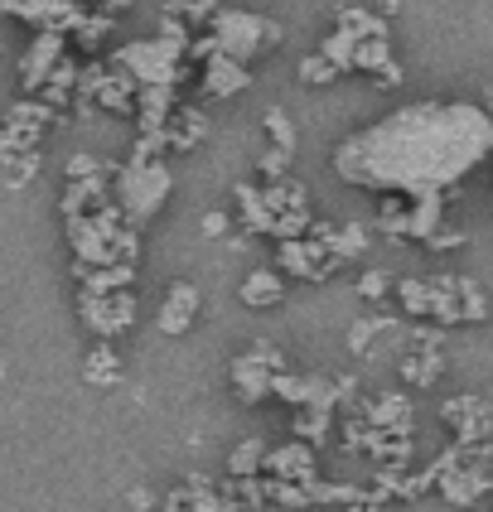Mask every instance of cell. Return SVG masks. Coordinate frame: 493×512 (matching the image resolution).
Instances as JSON below:
<instances>
[{
    "label": "cell",
    "instance_id": "6da1fadb",
    "mask_svg": "<svg viewBox=\"0 0 493 512\" xmlns=\"http://www.w3.org/2000/svg\"><path fill=\"white\" fill-rule=\"evenodd\" d=\"M493 155V112L479 102H411L334 145V174L373 194H450Z\"/></svg>",
    "mask_w": 493,
    "mask_h": 512
},
{
    "label": "cell",
    "instance_id": "7a4b0ae2",
    "mask_svg": "<svg viewBox=\"0 0 493 512\" xmlns=\"http://www.w3.org/2000/svg\"><path fill=\"white\" fill-rule=\"evenodd\" d=\"M63 232H68L73 261H83V266H136L141 261V232L121 218L116 199L97 213L63 218Z\"/></svg>",
    "mask_w": 493,
    "mask_h": 512
},
{
    "label": "cell",
    "instance_id": "3957f363",
    "mask_svg": "<svg viewBox=\"0 0 493 512\" xmlns=\"http://www.w3.org/2000/svg\"><path fill=\"white\" fill-rule=\"evenodd\" d=\"M170 194H174V170L160 155H136L131 150L112 174V199L121 208V218L136 232L160 218V208L170 203Z\"/></svg>",
    "mask_w": 493,
    "mask_h": 512
},
{
    "label": "cell",
    "instance_id": "277c9868",
    "mask_svg": "<svg viewBox=\"0 0 493 512\" xmlns=\"http://www.w3.org/2000/svg\"><path fill=\"white\" fill-rule=\"evenodd\" d=\"M203 34L213 39V49H218V54L237 58V63H247V68L286 39V29L276 25L271 15H261V10H242V5H218Z\"/></svg>",
    "mask_w": 493,
    "mask_h": 512
},
{
    "label": "cell",
    "instance_id": "5b68a950",
    "mask_svg": "<svg viewBox=\"0 0 493 512\" xmlns=\"http://www.w3.org/2000/svg\"><path fill=\"white\" fill-rule=\"evenodd\" d=\"M112 58L136 78V87H179L194 78V63L184 49H174L165 39H131V44H116Z\"/></svg>",
    "mask_w": 493,
    "mask_h": 512
},
{
    "label": "cell",
    "instance_id": "8992f818",
    "mask_svg": "<svg viewBox=\"0 0 493 512\" xmlns=\"http://www.w3.org/2000/svg\"><path fill=\"white\" fill-rule=\"evenodd\" d=\"M377 228L397 242H431L445 228V194H382Z\"/></svg>",
    "mask_w": 493,
    "mask_h": 512
},
{
    "label": "cell",
    "instance_id": "52a82bcc",
    "mask_svg": "<svg viewBox=\"0 0 493 512\" xmlns=\"http://www.w3.org/2000/svg\"><path fill=\"white\" fill-rule=\"evenodd\" d=\"M286 353L281 348H271V343H252L247 353H237L228 363V382L237 401L242 406H261V401L271 397V382H276V372H286Z\"/></svg>",
    "mask_w": 493,
    "mask_h": 512
},
{
    "label": "cell",
    "instance_id": "ba28073f",
    "mask_svg": "<svg viewBox=\"0 0 493 512\" xmlns=\"http://www.w3.org/2000/svg\"><path fill=\"white\" fill-rule=\"evenodd\" d=\"M0 15L29 25L34 34H63V39H73L87 20L83 0H0Z\"/></svg>",
    "mask_w": 493,
    "mask_h": 512
},
{
    "label": "cell",
    "instance_id": "9c48e42d",
    "mask_svg": "<svg viewBox=\"0 0 493 512\" xmlns=\"http://www.w3.org/2000/svg\"><path fill=\"white\" fill-rule=\"evenodd\" d=\"M344 261L329 252V242L319 232H305L295 242H276V271L295 276V281H329Z\"/></svg>",
    "mask_w": 493,
    "mask_h": 512
},
{
    "label": "cell",
    "instance_id": "30bf717a",
    "mask_svg": "<svg viewBox=\"0 0 493 512\" xmlns=\"http://www.w3.org/2000/svg\"><path fill=\"white\" fill-rule=\"evenodd\" d=\"M136 290H112V295H78V319L87 324V334H97V343H112L116 334H126L136 324Z\"/></svg>",
    "mask_w": 493,
    "mask_h": 512
},
{
    "label": "cell",
    "instance_id": "8fae6325",
    "mask_svg": "<svg viewBox=\"0 0 493 512\" xmlns=\"http://www.w3.org/2000/svg\"><path fill=\"white\" fill-rule=\"evenodd\" d=\"M440 421L450 426L455 445H489L493 440V406L479 392H460L440 406Z\"/></svg>",
    "mask_w": 493,
    "mask_h": 512
},
{
    "label": "cell",
    "instance_id": "7c38bea8",
    "mask_svg": "<svg viewBox=\"0 0 493 512\" xmlns=\"http://www.w3.org/2000/svg\"><path fill=\"white\" fill-rule=\"evenodd\" d=\"M252 68L247 63H237V58L228 54H213L199 63V107H208V102H228V97H242L247 87H252Z\"/></svg>",
    "mask_w": 493,
    "mask_h": 512
},
{
    "label": "cell",
    "instance_id": "4fadbf2b",
    "mask_svg": "<svg viewBox=\"0 0 493 512\" xmlns=\"http://www.w3.org/2000/svg\"><path fill=\"white\" fill-rule=\"evenodd\" d=\"M63 58H68V39H63V34H34L25 58H20V92H25V97H39V92L49 87V78L58 73Z\"/></svg>",
    "mask_w": 493,
    "mask_h": 512
},
{
    "label": "cell",
    "instance_id": "5bb4252c",
    "mask_svg": "<svg viewBox=\"0 0 493 512\" xmlns=\"http://www.w3.org/2000/svg\"><path fill=\"white\" fill-rule=\"evenodd\" d=\"M261 479H276V484H315L319 479V459L305 440H286V445H271L266 464H261Z\"/></svg>",
    "mask_w": 493,
    "mask_h": 512
},
{
    "label": "cell",
    "instance_id": "9a60e30c",
    "mask_svg": "<svg viewBox=\"0 0 493 512\" xmlns=\"http://www.w3.org/2000/svg\"><path fill=\"white\" fill-rule=\"evenodd\" d=\"M203 310V295L194 281H174L165 290V300H160V310H155V329L165 334V339H179V334H189L194 329V319Z\"/></svg>",
    "mask_w": 493,
    "mask_h": 512
},
{
    "label": "cell",
    "instance_id": "2e32d148",
    "mask_svg": "<svg viewBox=\"0 0 493 512\" xmlns=\"http://www.w3.org/2000/svg\"><path fill=\"white\" fill-rule=\"evenodd\" d=\"M358 411L377 435H411L416 430V406L406 392H382L373 401H358Z\"/></svg>",
    "mask_w": 493,
    "mask_h": 512
},
{
    "label": "cell",
    "instance_id": "e0dca14e",
    "mask_svg": "<svg viewBox=\"0 0 493 512\" xmlns=\"http://www.w3.org/2000/svg\"><path fill=\"white\" fill-rule=\"evenodd\" d=\"M203 136H208V112L194 107V102H179V107L170 112V121H165V131H160L155 141L165 145V155H170V150H194Z\"/></svg>",
    "mask_w": 493,
    "mask_h": 512
},
{
    "label": "cell",
    "instance_id": "ac0fdd59",
    "mask_svg": "<svg viewBox=\"0 0 493 512\" xmlns=\"http://www.w3.org/2000/svg\"><path fill=\"white\" fill-rule=\"evenodd\" d=\"M237 300H242L247 310H271V305H281V300H286V276H281L276 266H257V271H247V276H242Z\"/></svg>",
    "mask_w": 493,
    "mask_h": 512
},
{
    "label": "cell",
    "instance_id": "d6986e66",
    "mask_svg": "<svg viewBox=\"0 0 493 512\" xmlns=\"http://www.w3.org/2000/svg\"><path fill=\"white\" fill-rule=\"evenodd\" d=\"M73 285H78V295L136 290V266H83V261H73Z\"/></svg>",
    "mask_w": 493,
    "mask_h": 512
},
{
    "label": "cell",
    "instance_id": "ffe728a7",
    "mask_svg": "<svg viewBox=\"0 0 493 512\" xmlns=\"http://www.w3.org/2000/svg\"><path fill=\"white\" fill-rule=\"evenodd\" d=\"M232 199H237V223H242V232L247 237H271V213H266V199H261V184H252V179H242L237 189H232Z\"/></svg>",
    "mask_w": 493,
    "mask_h": 512
},
{
    "label": "cell",
    "instance_id": "44dd1931",
    "mask_svg": "<svg viewBox=\"0 0 493 512\" xmlns=\"http://www.w3.org/2000/svg\"><path fill=\"white\" fill-rule=\"evenodd\" d=\"M334 29L353 34L358 44H363V39H392V20H387L382 10H368V5H344V10L334 15Z\"/></svg>",
    "mask_w": 493,
    "mask_h": 512
},
{
    "label": "cell",
    "instance_id": "7402d4cb",
    "mask_svg": "<svg viewBox=\"0 0 493 512\" xmlns=\"http://www.w3.org/2000/svg\"><path fill=\"white\" fill-rule=\"evenodd\" d=\"M290 430H295V440H305L310 450H319V445H329V435L339 430V411H334V406H300Z\"/></svg>",
    "mask_w": 493,
    "mask_h": 512
},
{
    "label": "cell",
    "instance_id": "603a6c76",
    "mask_svg": "<svg viewBox=\"0 0 493 512\" xmlns=\"http://www.w3.org/2000/svg\"><path fill=\"white\" fill-rule=\"evenodd\" d=\"M392 334H402V324H397L392 314H363V319H353V324H348V353L368 358V353H373V343L392 339Z\"/></svg>",
    "mask_w": 493,
    "mask_h": 512
},
{
    "label": "cell",
    "instance_id": "cb8c5ba5",
    "mask_svg": "<svg viewBox=\"0 0 493 512\" xmlns=\"http://www.w3.org/2000/svg\"><path fill=\"white\" fill-rule=\"evenodd\" d=\"M266 440L261 435H247L228 450V479H261V464H266Z\"/></svg>",
    "mask_w": 493,
    "mask_h": 512
},
{
    "label": "cell",
    "instance_id": "d4e9b609",
    "mask_svg": "<svg viewBox=\"0 0 493 512\" xmlns=\"http://www.w3.org/2000/svg\"><path fill=\"white\" fill-rule=\"evenodd\" d=\"M83 382L87 387H116L121 382V353H116L112 343H97L83 358Z\"/></svg>",
    "mask_w": 493,
    "mask_h": 512
},
{
    "label": "cell",
    "instance_id": "484cf974",
    "mask_svg": "<svg viewBox=\"0 0 493 512\" xmlns=\"http://www.w3.org/2000/svg\"><path fill=\"white\" fill-rule=\"evenodd\" d=\"M261 126H266V145H271V150L295 155V121H290L286 107H271V112L261 116Z\"/></svg>",
    "mask_w": 493,
    "mask_h": 512
},
{
    "label": "cell",
    "instance_id": "4316f807",
    "mask_svg": "<svg viewBox=\"0 0 493 512\" xmlns=\"http://www.w3.org/2000/svg\"><path fill=\"white\" fill-rule=\"evenodd\" d=\"M319 54L329 58L339 73H353V54H358V39L353 34H344V29H329L324 39H319Z\"/></svg>",
    "mask_w": 493,
    "mask_h": 512
},
{
    "label": "cell",
    "instance_id": "83f0119b",
    "mask_svg": "<svg viewBox=\"0 0 493 512\" xmlns=\"http://www.w3.org/2000/svg\"><path fill=\"white\" fill-rule=\"evenodd\" d=\"M295 78H300L305 87H329V83H339L344 73H339V68H334V63H329V58H324V54L315 49V54H305V58H300Z\"/></svg>",
    "mask_w": 493,
    "mask_h": 512
},
{
    "label": "cell",
    "instance_id": "f1b7e54d",
    "mask_svg": "<svg viewBox=\"0 0 493 512\" xmlns=\"http://www.w3.org/2000/svg\"><path fill=\"white\" fill-rule=\"evenodd\" d=\"M112 15H97V10H87V20L83 25H78V34H73V39H78V49H83L87 58H97V49H102V39H107V34H112Z\"/></svg>",
    "mask_w": 493,
    "mask_h": 512
},
{
    "label": "cell",
    "instance_id": "f546056e",
    "mask_svg": "<svg viewBox=\"0 0 493 512\" xmlns=\"http://www.w3.org/2000/svg\"><path fill=\"white\" fill-rule=\"evenodd\" d=\"M392 290H397V281H392L387 271H363V276H358V295H363L368 305H377V300H387Z\"/></svg>",
    "mask_w": 493,
    "mask_h": 512
},
{
    "label": "cell",
    "instance_id": "4dcf8cb0",
    "mask_svg": "<svg viewBox=\"0 0 493 512\" xmlns=\"http://www.w3.org/2000/svg\"><path fill=\"white\" fill-rule=\"evenodd\" d=\"M199 228H203V237H223V232H232V213H223V208H208Z\"/></svg>",
    "mask_w": 493,
    "mask_h": 512
},
{
    "label": "cell",
    "instance_id": "1f68e13d",
    "mask_svg": "<svg viewBox=\"0 0 493 512\" xmlns=\"http://www.w3.org/2000/svg\"><path fill=\"white\" fill-rule=\"evenodd\" d=\"M426 247H431V252H450V247H464V232H460V228H440L431 242H426Z\"/></svg>",
    "mask_w": 493,
    "mask_h": 512
},
{
    "label": "cell",
    "instance_id": "d6a6232c",
    "mask_svg": "<svg viewBox=\"0 0 493 512\" xmlns=\"http://www.w3.org/2000/svg\"><path fill=\"white\" fill-rule=\"evenodd\" d=\"M126 503H131L136 512H155V493H150V488H131V493H126Z\"/></svg>",
    "mask_w": 493,
    "mask_h": 512
},
{
    "label": "cell",
    "instance_id": "836d02e7",
    "mask_svg": "<svg viewBox=\"0 0 493 512\" xmlns=\"http://www.w3.org/2000/svg\"><path fill=\"white\" fill-rule=\"evenodd\" d=\"M131 5H136V0H92V10H97V15H126V10H131Z\"/></svg>",
    "mask_w": 493,
    "mask_h": 512
},
{
    "label": "cell",
    "instance_id": "e575fe53",
    "mask_svg": "<svg viewBox=\"0 0 493 512\" xmlns=\"http://www.w3.org/2000/svg\"><path fill=\"white\" fill-rule=\"evenodd\" d=\"M484 102H489V107H493V83H489V87H484Z\"/></svg>",
    "mask_w": 493,
    "mask_h": 512
}]
</instances>
